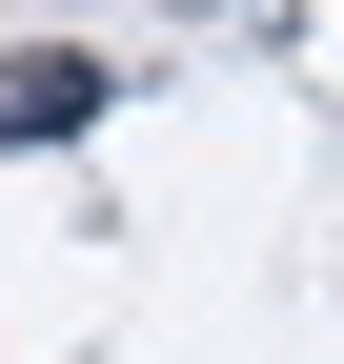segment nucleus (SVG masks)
<instances>
[{
    "label": "nucleus",
    "mask_w": 344,
    "mask_h": 364,
    "mask_svg": "<svg viewBox=\"0 0 344 364\" xmlns=\"http://www.w3.org/2000/svg\"><path fill=\"white\" fill-rule=\"evenodd\" d=\"M102 102H122V61H81V41H21L0 61V142H81Z\"/></svg>",
    "instance_id": "1"
}]
</instances>
